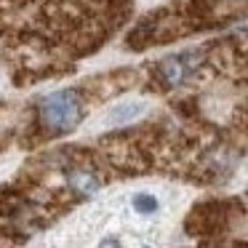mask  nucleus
Instances as JSON below:
<instances>
[{"mask_svg":"<svg viewBox=\"0 0 248 248\" xmlns=\"http://www.w3.org/2000/svg\"><path fill=\"white\" fill-rule=\"evenodd\" d=\"M131 208H134V214L144 216V219H152V216L160 214V198L152 192H136L134 198H131Z\"/></svg>","mask_w":248,"mask_h":248,"instance_id":"5","label":"nucleus"},{"mask_svg":"<svg viewBox=\"0 0 248 248\" xmlns=\"http://www.w3.org/2000/svg\"><path fill=\"white\" fill-rule=\"evenodd\" d=\"M83 115H86V104H83V96L75 88H59V91L43 96L38 104L40 128L48 136L70 134L72 128L80 125Z\"/></svg>","mask_w":248,"mask_h":248,"instance_id":"1","label":"nucleus"},{"mask_svg":"<svg viewBox=\"0 0 248 248\" xmlns=\"http://www.w3.org/2000/svg\"><path fill=\"white\" fill-rule=\"evenodd\" d=\"M64 184H67V189L75 192V195H93L102 187V179H99L91 168L72 166V168H67V173H64Z\"/></svg>","mask_w":248,"mask_h":248,"instance_id":"3","label":"nucleus"},{"mask_svg":"<svg viewBox=\"0 0 248 248\" xmlns=\"http://www.w3.org/2000/svg\"><path fill=\"white\" fill-rule=\"evenodd\" d=\"M195 67H198V54H192V51L168 56L157 64V80L166 88H179L182 83H187V78L192 75Z\"/></svg>","mask_w":248,"mask_h":248,"instance_id":"2","label":"nucleus"},{"mask_svg":"<svg viewBox=\"0 0 248 248\" xmlns=\"http://www.w3.org/2000/svg\"><path fill=\"white\" fill-rule=\"evenodd\" d=\"M147 102H123L118 104V107L109 109L107 115V123L109 125H128V123H136V120H141L147 115Z\"/></svg>","mask_w":248,"mask_h":248,"instance_id":"4","label":"nucleus"}]
</instances>
